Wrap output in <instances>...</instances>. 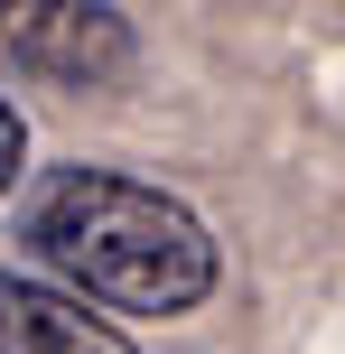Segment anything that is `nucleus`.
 Masks as SVG:
<instances>
[{"label":"nucleus","mask_w":345,"mask_h":354,"mask_svg":"<svg viewBox=\"0 0 345 354\" xmlns=\"http://www.w3.org/2000/svg\"><path fill=\"white\" fill-rule=\"evenodd\" d=\"M19 233L66 289L122 308V317H187L224 280V252L205 233V214L122 177V168H56L28 196Z\"/></svg>","instance_id":"nucleus-1"},{"label":"nucleus","mask_w":345,"mask_h":354,"mask_svg":"<svg viewBox=\"0 0 345 354\" xmlns=\"http://www.w3.org/2000/svg\"><path fill=\"white\" fill-rule=\"evenodd\" d=\"M0 66L37 84H122L131 75V19L112 0H0Z\"/></svg>","instance_id":"nucleus-2"},{"label":"nucleus","mask_w":345,"mask_h":354,"mask_svg":"<svg viewBox=\"0 0 345 354\" xmlns=\"http://www.w3.org/2000/svg\"><path fill=\"white\" fill-rule=\"evenodd\" d=\"M0 354H140V345L112 336L103 317H84V299L0 270Z\"/></svg>","instance_id":"nucleus-3"},{"label":"nucleus","mask_w":345,"mask_h":354,"mask_svg":"<svg viewBox=\"0 0 345 354\" xmlns=\"http://www.w3.org/2000/svg\"><path fill=\"white\" fill-rule=\"evenodd\" d=\"M19 168H28V122H19V103L0 93V196L19 187Z\"/></svg>","instance_id":"nucleus-4"}]
</instances>
